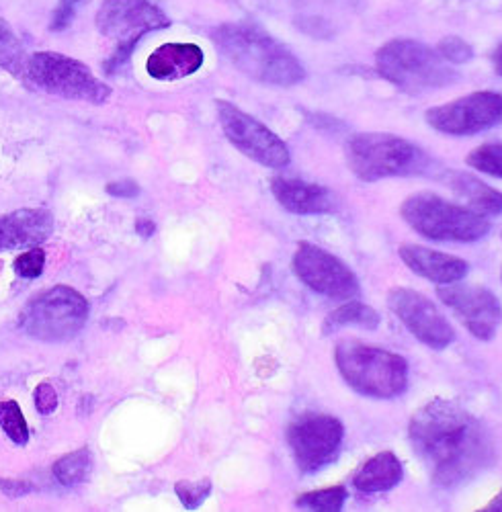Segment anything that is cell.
<instances>
[{
	"label": "cell",
	"instance_id": "cell-36",
	"mask_svg": "<svg viewBox=\"0 0 502 512\" xmlns=\"http://www.w3.org/2000/svg\"><path fill=\"white\" fill-rule=\"evenodd\" d=\"M492 64H494L496 74H500V76H502V44L494 50V54H492Z\"/></svg>",
	"mask_w": 502,
	"mask_h": 512
},
{
	"label": "cell",
	"instance_id": "cell-22",
	"mask_svg": "<svg viewBox=\"0 0 502 512\" xmlns=\"http://www.w3.org/2000/svg\"><path fill=\"white\" fill-rule=\"evenodd\" d=\"M382 316L375 312L371 306H365L361 302H349L334 312H330L322 324V334H332L345 326H361L367 330H375L380 326Z\"/></svg>",
	"mask_w": 502,
	"mask_h": 512
},
{
	"label": "cell",
	"instance_id": "cell-10",
	"mask_svg": "<svg viewBox=\"0 0 502 512\" xmlns=\"http://www.w3.org/2000/svg\"><path fill=\"white\" fill-rule=\"evenodd\" d=\"M216 107L224 136L246 158L267 168H285L291 162L287 144L265 123L228 101H218Z\"/></svg>",
	"mask_w": 502,
	"mask_h": 512
},
{
	"label": "cell",
	"instance_id": "cell-15",
	"mask_svg": "<svg viewBox=\"0 0 502 512\" xmlns=\"http://www.w3.org/2000/svg\"><path fill=\"white\" fill-rule=\"evenodd\" d=\"M437 295L478 340L494 338L502 320V308L490 289L451 283L441 287Z\"/></svg>",
	"mask_w": 502,
	"mask_h": 512
},
{
	"label": "cell",
	"instance_id": "cell-25",
	"mask_svg": "<svg viewBox=\"0 0 502 512\" xmlns=\"http://www.w3.org/2000/svg\"><path fill=\"white\" fill-rule=\"evenodd\" d=\"M349 498V492L345 486H330L324 490H314L298 496L296 504L302 510H314V512H339L343 510L345 502Z\"/></svg>",
	"mask_w": 502,
	"mask_h": 512
},
{
	"label": "cell",
	"instance_id": "cell-31",
	"mask_svg": "<svg viewBox=\"0 0 502 512\" xmlns=\"http://www.w3.org/2000/svg\"><path fill=\"white\" fill-rule=\"evenodd\" d=\"M80 5H82V0H58V5H56L54 15H52V21H50V31L52 33L66 31L72 25Z\"/></svg>",
	"mask_w": 502,
	"mask_h": 512
},
{
	"label": "cell",
	"instance_id": "cell-11",
	"mask_svg": "<svg viewBox=\"0 0 502 512\" xmlns=\"http://www.w3.org/2000/svg\"><path fill=\"white\" fill-rule=\"evenodd\" d=\"M291 267L304 285L330 300H355L361 295L357 275L337 256L312 242L298 244Z\"/></svg>",
	"mask_w": 502,
	"mask_h": 512
},
{
	"label": "cell",
	"instance_id": "cell-1",
	"mask_svg": "<svg viewBox=\"0 0 502 512\" xmlns=\"http://www.w3.org/2000/svg\"><path fill=\"white\" fill-rule=\"evenodd\" d=\"M408 437L439 488L464 484L494 461V441L486 426L453 400L437 398L416 410Z\"/></svg>",
	"mask_w": 502,
	"mask_h": 512
},
{
	"label": "cell",
	"instance_id": "cell-13",
	"mask_svg": "<svg viewBox=\"0 0 502 512\" xmlns=\"http://www.w3.org/2000/svg\"><path fill=\"white\" fill-rule=\"evenodd\" d=\"M388 306L408 332L435 351L447 349L455 340V330L439 308L421 291L410 287H394L388 295Z\"/></svg>",
	"mask_w": 502,
	"mask_h": 512
},
{
	"label": "cell",
	"instance_id": "cell-30",
	"mask_svg": "<svg viewBox=\"0 0 502 512\" xmlns=\"http://www.w3.org/2000/svg\"><path fill=\"white\" fill-rule=\"evenodd\" d=\"M175 490H177V496L181 498V502L185 504V508L195 510L209 496V492H212V482H209V480L179 482L175 486Z\"/></svg>",
	"mask_w": 502,
	"mask_h": 512
},
{
	"label": "cell",
	"instance_id": "cell-28",
	"mask_svg": "<svg viewBox=\"0 0 502 512\" xmlns=\"http://www.w3.org/2000/svg\"><path fill=\"white\" fill-rule=\"evenodd\" d=\"M437 52L441 54V58L453 66H459V64H466L472 60L474 52H472V46L468 44V41H464L462 37L457 35H449V37H443L439 41L437 46Z\"/></svg>",
	"mask_w": 502,
	"mask_h": 512
},
{
	"label": "cell",
	"instance_id": "cell-34",
	"mask_svg": "<svg viewBox=\"0 0 502 512\" xmlns=\"http://www.w3.org/2000/svg\"><path fill=\"white\" fill-rule=\"evenodd\" d=\"M107 193L113 195V197H119V199H134L140 195V187L136 185V181H115V183H109L107 185Z\"/></svg>",
	"mask_w": 502,
	"mask_h": 512
},
{
	"label": "cell",
	"instance_id": "cell-3",
	"mask_svg": "<svg viewBox=\"0 0 502 512\" xmlns=\"http://www.w3.org/2000/svg\"><path fill=\"white\" fill-rule=\"evenodd\" d=\"M334 363L347 386L361 396L392 400L408 388L406 359L382 347L345 338L334 347Z\"/></svg>",
	"mask_w": 502,
	"mask_h": 512
},
{
	"label": "cell",
	"instance_id": "cell-4",
	"mask_svg": "<svg viewBox=\"0 0 502 512\" xmlns=\"http://www.w3.org/2000/svg\"><path fill=\"white\" fill-rule=\"evenodd\" d=\"M375 68L380 76L408 95L447 89L459 80L453 64L441 54L416 39H392L375 54Z\"/></svg>",
	"mask_w": 502,
	"mask_h": 512
},
{
	"label": "cell",
	"instance_id": "cell-23",
	"mask_svg": "<svg viewBox=\"0 0 502 512\" xmlns=\"http://www.w3.org/2000/svg\"><path fill=\"white\" fill-rule=\"evenodd\" d=\"M91 469H93V457H91L89 449H78V451H72V453L60 457L54 463L52 474L62 486L70 488V486H78L85 482L91 476Z\"/></svg>",
	"mask_w": 502,
	"mask_h": 512
},
{
	"label": "cell",
	"instance_id": "cell-35",
	"mask_svg": "<svg viewBox=\"0 0 502 512\" xmlns=\"http://www.w3.org/2000/svg\"><path fill=\"white\" fill-rule=\"evenodd\" d=\"M482 510H486V512H500L502 510V492H498Z\"/></svg>",
	"mask_w": 502,
	"mask_h": 512
},
{
	"label": "cell",
	"instance_id": "cell-12",
	"mask_svg": "<svg viewBox=\"0 0 502 512\" xmlns=\"http://www.w3.org/2000/svg\"><path fill=\"white\" fill-rule=\"evenodd\" d=\"M427 123L445 136H476L502 121V95L478 91L451 103L431 107L425 113Z\"/></svg>",
	"mask_w": 502,
	"mask_h": 512
},
{
	"label": "cell",
	"instance_id": "cell-18",
	"mask_svg": "<svg viewBox=\"0 0 502 512\" xmlns=\"http://www.w3.org/2000/svg\"><path fill=\"white\" fill-rule=\"evenodd\" d=\"M271 193L277 203L294 216H320V213H328L334 205L328 189L302 179L273 177Z\"/></svg>",
	"mask_w": 502,
	"mask_h": 512
},
{
	"label": "cell",
	"instance_id": "cell-26",
	"mask_svg": "<svg viewBox=\"0 0 502 512\" xmlns=\"http://www.w3.org/2000/svg\"><path fill=\"white\" fill-rule=\"evenodd\" d=\"M0 429L7 433V437L15 443V445H27L29 443V426L27 420L19 408L17 402L7 400L0 402Z\"/></svg>",
	"mask_w": 502,
	"mask_h": 512
},
{
	"label": "cell",
	"instance_id": "cell-6",
	"mask_svg": "<svg viewBox=\"0 0 502 512\" xmlns=\"http://www.w3.org/2000/svg\"><path fill=\"white\" fill-rule=\"evenodd\" d=\"M400 216L414 232L435 242H476L490 232V222L482 213L429 191L410 195Z\"/></svg>",
	"mask_w": 502,
	"mask_h": 512
},
{
	"label": "cell",
	"instance_id": "cell-21",
	"mask_svg": "<svg viewBox=\"0 0 502 512\" xmlns=\"http://www.w3.org/2000/svg\"><path fill=\"white\" fill-rule=\"evenodd\" d=\"M443 183L457 195L462 197L470 209L482 213V216H498L502 213V193L486 185L474 175L451 170L443 177Z\"/></svg>",
	"mask_w": 502,
	"mask_h": 512
},
{
	"label": "cell",
	"instance_id": "cell-20",
	"mask_svg": "<svg viewBox=\"0 0 502 512\" xmlns=\"http://www.w3.org/2000/svg\"><path fill=\"white\" fill-rule=\"evenodd\" d=\"M404 478L402 461L392 451L369 457L353 476L355 490L363 494H380L394 490Z\"/></svg>",
	"mask_w": 502,
	"mask_h": 512
},
{
	"label": "cell",
	"instance_id": "cell-2",
	"mask_svg": "<svg viewBox=\"0 0 502 512\" xmlns=\"http://www.w3.org/2000/svg\"><path fill=\"white\" fill-rule=\"evenodd\" d=\"M220 54L242 74L269 87H296L306 70L279 39L253 23H224L212 33Z\"/></svg>",
	"mask_w": 502,
	"mask_h": 512
},
{
	"label": "cell",
	"instance_id": "cell-9",
	"mask_svg": "<svg viewBox=\"0 0 502 512\" xmlns=\"http://www.w3.org/2000/svg\"><path fill=\"white\" fill-rule=\"evenodd\" d=\"M287 445L302 474H316L337 461L345 426L337 416L322 412H302L287 426Z\"/></svg>",
	"mask_w": 502,
	"mask_h": 512
},
{
	"label": "cell",
	"instance_id": "cell-17",
	"mask_svg": "<svg viewBox=\"0 0 502 512\" xmlns=\"http://www.w3.org/2000/svg\"><path fill=\"white\" fill-rule=\"evenodd\" d=\"M54 230L50 209H17L0 216V250L33 248L46 242Z\"/></svg>",
	"mask_w": 502,
	"mask_h": 512
},
{
	"label": "cell",
	"instance_id": "cell-7",
	"mask_svg": "<svg viewBox=\"0 0 502 512\" xmlns=\"http://www.w3.org/2000/svg\"><path fill=\"white\" fill-rule=\"evenodd\" d=\"M89 320V302L72 287L58 285L35 295L21 312V328L41 343H68Z\"/></svg>",
	"mask_w": 502,
	"mask_h": 512
},
{
	"label": "cell",
	"instance_id": "cell-24",
	"mask_svg": "<svg viewBox=\"0 0 502 512\" xmlns=\"http://www.w3.org/2000/svg\"><path fill=\"white\" fill-rule=\"evenodd\" d=\"M0 68H5L9 74L19 78H25L27 72V56L23 44L13 27L3 19H0Z\"/></svg>",
	"mask_w": 502,
	"mask_h": 512
},
{
	"label": "cell",
	"instance_id": "cell-32",
	"mask_svg": "<svg viewBox=\"0 0 502 512\" xmlns=\"http://www.w3.org/2000/svg\"><path fill=\"white\" fill-rule=\"evenodd\" d=\"M35 396V408L39 414H52L58 408V394L56 390L50 386V383H39L33 392Z\"/></svg>",
	"mask_w": 502,
	"mask_h": 512
},
{
	"label": "cell",
	"instance_id": "cell-5",
	"mask_svg": "<svg viewBox=\"0 0 502 512\" xmlns=\"http://www.w3.org/2000/svg\"><path fill=\"white\" fill-rule=\"evenodd\" d=\"M351 173L365 181L375 183L392 177L423 175L431 166L429 156L412 142L394 134H357L345 148Z\"/></svg>",
	"mask_w": 502,
	"mask_h": 512
},
{
	"label": "cell",
	"instance_id": "cell-14",
	"mask_svg": "<svg viewBox=\"0 0 502 512\" xmlns=\"http://www.w3.org/2000/svg\"><path fill=\"white\" fill-rule=\"evenodd\" d=\"M97 29L105 37L123 41H138L150 33L171 25L162 9L148 3V0H105L97 11Z\"/></svg>",
	"mask_w": 502,
	"mask_h": 512
},
{
	"label": "cell",
	"instance_id": "cell-33",
	"mask_svg": "<svg viewBox=\"0 0 502 512\" xmlns=\"http://www.w3.org/2000/svg\"><path fill=\"white\" fill-rule=\"evenodd\" d=\"M138 44H134V41H123V44H117V50L111 54V58L105 62V72L107 74H113L115 70H119L125 62H128V58L134 54V48Z\"/></svg>",
	"mask_w": 502,
	"mask_h": 512
},
{
	"label": "cell",
	"instance_id": "cell-27",
	"mask_svg": "<svg viewBox=\"0 0 502 512\" xmlns=\"http://www.w3.org/2000/svg\"><path fill=\"white\" fill-rule=\"evenodd\" d=\"M466 162L484 175L502 179V144H484L472 150Z\"/></svg>",
	"mask_w": 502,
	"mask_h": 512
},
{
	"label": "cell",
	"instance_id": "cell-29",
	"mask_svg": "<svg viewBox=\"0 0 502 512\" xmlns=\"http://www.w3.org/2000/svg\"><path fill=\"white\" fill-rule=\"evenodd\" d=\"M44 267H46V252H44V248H39V246L29 248L15 261L17 275H21L25 279L39 277L41 273H44Z\"/></svg>",
	"mask_w": 502,
	"mask_h": 512
},
{
	"label": "cell",
	"instance_id": "cell-19",
	"mask_svg": "<svg viewBox=\"0 0 502 512\" xmlns=\"http://www.w3.org/2000/svg\"><path fill=\"white\" fill-rule=\"evenodd\" d=\"M205 54L197 44H164L146 60V72L154 80H181L201 70Z\"/></svg>",
	"mask_w": 502,
	"mask_h": 512
},
{
	"label": "cell",
	"instance_id": "cell-8",
	"mask_svg": "<svg viewBox=\"0 0 502 512\" xmlns=\"http://www.w3.org/2000/svg\"><path fill=\"white\" fill-rule=\"evenodd\" d=\"M25 78L37 89L68 101L103 105L111 97L109 84L101 82L85 62L58 52H35L27 58Z\"/></svg>",
	"mask_w": 502,
	"mask_h": 512
},
{
	"label": "cell",
	"instance_id": "cell-16",
	"mask_svg": "<svg viewBox=\"0 0 502 512\" xmlns=\"http://www.w3.org/2000/svg\"><path fill=\"white\" fill-rule=\"evenodd\" d=\"M398 254L402 263L412 273L439 285H451V283L462 281L470 271L468 263L464 259H459V256L439 252L427 246L404 244L400 246Z\"/></svg>",
	"mask_w": 502,
	"mask_h": 512
}]
</instances>
